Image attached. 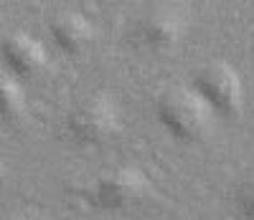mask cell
<instances>
[{
	"label": "cell",
	"instance_id": "6",
	"mask_svg": "<svg viewBox=\"0 0 254 220\" xmlns=\"http://www.w3.org/2000/svg\"><path fill=\"white\" fill-rule=\"evenodd\" d=\"M0 61L13 79H36L49 66V51L36 36L13 31L0 41Z\"/></svg>",
	"mask_w": 254,
	"mask_h": 220
},
{
	"label": "cell",
	"instance_id": "10",
	"mask_svg": "<svg viewBox=\"0 0 254 220\" xmlns=\"http://www.w3.org/2000/svg\"><path fill=\"white\" fill-rule=\"evenodd\" d=\"M5 172H8V170H5V162H3V157H0V180L5 177Z\"/></svg>",
	"mask_w": 254,
	"mask_h": 220
},
{
	"label": "cell",
	"instance_id": "12",
	"mask_svg": "<svg viewBox=\"0 0 254 220\" xmlns=\"http://www.w3.org/2000/svg\"><path fill=\"white\" fill-rule=\"evenodd\" d=\"M252 56H254V46H252Z\"/></svg>",
	"mask_w": 254,
	"mask_h": 220
},
{
	"label": "cell",
	"instance_id": "3",
	"mask_svg": "<svg viewBox=\"0 0 254 220\" xmlns=\"http://www.w3.org/2000/svg\"><path fill=\"white\" fill-rule=\"evenodd\" d=\"M190 89H193L216 117L224 119H239L244 114V81L242 74L224 58L208 61L190 76Z\"/></svg>",
	"mask_w": 254,
	"mask_h": 220
},
{
	"label": "cell",
	"instance_id": "8",
	"mask_svg": "<svg viewBox=\"0 0 254 220\" xmlns=\"http://www.w3.org/2000/svg\"><path fill=\"white\" fill-rule=\"evenodd\" d=\"M28 114V96L10 74H0V119L8 124L23 122Z\"/></svg>",
	"mask_w": 254,
	"mask_h": 220
},
{
	"label": "cell",
	"instance_id": "1",
	"mask_svg": "<svg viewBox=\"0 0 254 220\" xmlns=\"http://www.w3.org/2000/svg\"><path fill=\"white\" fill-rule=\"evenodd\" d=\"M155 117L168 134L186 144L206 139L216 122L211 106L190 86H173L163 91L155 101Z\"/></svg>",
	"mask_w": 254,
	"mask_h": 220
},
{
	"label": "cell",
	"instance_id": "2",
	"mask_svg": "<svg viewBox=\"0 0 254 220\" xmlns=\"http://www.w3.org/2000/svg\"><path fill=\"white\" fill-rule=\"evenodd\" d=\"M64 132L81 147H104L115 142L122 132V114L115 96L104 91L89 94L66 114Z\"/></svg>",
	"mask_w": 254,
	"mask_h": 220
},
{
	"label": "cell",
	"instance_id": "5",
	"mask_svg": "<svg viewBox=\"0 0 254 220\" xmlns=\"http://www.w3.org/2000/svg\"><path fill=\"white\" fill-rule=\"evenodd\" d=\"M155 190L150 177L140 167H115L110 172H102L87 190V200L99 210H130L145 203Z\"/></svg>",
	"mask_w": 254,
	"mask_h": 220
},
{
	"label": "cell",
	"instance_id": "11",
	"mask_svg": "<svg viewBox=\"0 0 254 220\" xmlns=\"http://www.w3.org/2000/svg\"><path fill=\"white\" fill-rule=\"evenodd\" d=\"M3 220H28L26 215H8V218H3Z\"/></svg>",
	"mask_w": 254,
	"mask_h": 220
},
{
	"label": "cell",
	"instance_id": "9",
	"mask_svg": "<svg viewBox=\"0 0 254 220\" xmlns=\"http://www.w3.org/2000/svg\"><path fill=\"white\" fill-rule=\"evenodd\" d=\"M234 210H237V215L242 220H254V172L237 185Z\"/></svg>",
	"mask_w": 254,
	"mask_h": 220
},
{
	"label": "cell",
	"instance_id": "7",
	"mask_svg": "<svg viewBox=\"0 0 254 220\" xmlns=\"http://www.w3.org/2000/svg\"><path fill=\"white\" fill-rule=\"evenodd\" d=\"M49 36L61 53L79 56L97 41V28L89 20V15H84L79 10H66L51 18Z\"/></svg>",
	"mask_w": 254,
	"mask_h": 220
},
{
	"label": "cell",
	"instance_id": "4",
	"mask_svg": "<svg viewBox=\"0 0 254 220\" xmlns=\"http://www.w3.org/2000/svg\"><path fill=\"white\" fill-rule=\"evenodd\" d=\"M190 13L181 0H160L147 8L132 28V43L147 51H171L188 36Z\"/></svg>",
	"mask_w": 254,
	"mask_h": 220
}]
</instances>
